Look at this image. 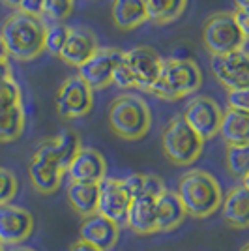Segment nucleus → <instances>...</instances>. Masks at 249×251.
<instances>
[{
  "label": "nucleus",
  "instance_id": "obj_44",
  "mask_svg": "<svg viewBox=\"0 0 249 251\" xmlns=\"http://www.w3.org/2000/svg\"><path fill=\"white\" fill-rule=\"evenodd\" d=\"M242 251H249V246H244V248H242Z\"/></svg>",
  "mask_w": 249,
  "mask_h": 251
},
{
  "label": "nucleus",
  "instance_id": "obj_10",
  "mask_svg": "<svg viewBox=\"0 0 249 251\" xmlns=\"http://www.w3.org/2000/svg\"><path fill=\"white\" fill-rule=\"evenodd\" d=\"M212 74L227 90L234 88H248L249 83V56L246 49L227 52V54H214L210 60Z\"/></svg>",
  "mask_w": 249,
  "mask_h": 251
},
{
  "label": "nucleus",
  "instance_id": "obj_41",
  "mask_svg": "<svg viewBox=\"0 0 249 251\" xmlns=\"http://www.w3.org/2000/svg\"><path fill=\"white\" fill-rule=\"evenodd\" d=\"M4 60H8V52H6V47L2 43V38H0V62H4Z\"/></svg>",
  "mask_w": 249,
  "mask_h": 251
},
{
  "label": "nucleus",
  "instance_id": "obj_15",
  "mask_svg": "<svg viewBox=\"0 0 249 251\" xmlns=\"http://www.w3.org/2000/svg\"><path fill=\"white\" fill-rule=\"evenodd\" d=\"M66 175L70 176L72 182L100 184L107 175V163L98 150L81 147L72 159V163L66 169Z\"/></svg>",
  "mask_w": 249,
  "mask_h": 251
},
{
  "label": "nucleus",
  "instance_id": "obj_2",
  "mask_svg": "<svg viewBox=\"0 0 249 251\" xmlns=\"http://www.w3.org/2000/svg\"><path fill=\"white\" fill-rule=\"evenodd\" d=\"M43 30L45 25L40 19L23 15L19 11L10 15L0 32L8 56L25 62L36 58L43 51Z\"/></svg>",
  "mask_w": 249,
  "mask_h": 251
},
{
  "label": "nucleus",
  "instance_id": "obj_20",
  "mask_svg": "<svg viewBox=\"0 0 249 251\" xmlns=\"http://www.w3.org/2000/svg\"><path fill=\"white\" fill-rule=\"evenodd\" d=\"M186 218V212L174 191L165 189L159 197H156V232L176 229Z\"/></svg>",
  "mask_w": 249,
  "mask_h": 251
},
{
  "label": "nucleus",
  "instance_id": "obj_7",
  "mask_svg": "<svg viewBox=\"0 0 249 251\" xmlns=\"http://www.w3.org/2000/svg\"><path fill=\"white\" fill-rule=\"evenodd\" d=\"M122 54H124V51H120V49L98 47L92 56L77 68L79 77L90 86L92 92L94 90H101V88L113 83L114 68L120 64Z\"/></svg>",
  "mask_w": 249,
  "mask_h": 251
},
{
  "label": "nucleus",
  "instance_id": "obj_3",
  "mask_svg": "<svg viewBox=\"0 0 249 251\" xmlns=\"http://www.w3.org/2000/svg\"><path fill=\"white\" fill-rule=\"evenodd\" d=\"M202 84V74L197 62L189 58H167L163 60L157 81L148 90L161 100H180L197 92Z\"/></svg>",
  "mask_w": 249,
  "mask_h": 251
},
{
  "label": "nucleus",
  "instance_id": "obj_27",
  "mask_svg": "<svg viewBox=\"0 0 249 251\" xmlns=\"http://www.w3.org/2000/svg\"><path fill=\"white\" fill-rule=\"evenodd\" d=\"M227 169L232 176L242 178L244 186L249 188V147L232 145L227 147Z\"/></svg>",
  "mask_w": 249,
  "mask_h": 251
},
{
  "label": "nucleus",
  "instance_id": "obj_34",
  "mask_svg": "<svg viewBox=\"0 0 249 251\" xmlns=\"http://www.w3.org/2000/svg\"><path fill=\"white\" fill-rule=\"evenodd\" d=\"M227 103H228V109H232V111H242V113H248V109H249V90H248V88H234V90H228Z\"/></svg>",
  "mask_w": 249,
  "mask_h": 251
},
{
  "label": "nucleus",
  "instance_id": "obj_19",
  "mask_svg": "<svg viewBox=\"0 0 249 251\" xmlns=\"http://www.w3.org/2000/svg\"><path fill=\"white\" fill-rule=\"evenodd\" d=\"M125 225L137 234L156 232V199L146 195L131 199L125 214Z\"/></svg>",
  "mask_w": 249,
  "mask_h": 251
},
{
  "label": "nucleus",
  "instance_id": "obj_13",
  "mask_svg": "<svg viewBox=\"0 0 249 251\" xmlns=\"http://www.w3.org/2000/svg\"><path fill=\"white\" fill-rule=\"evenodd\" d=\"M100 193H98V206H96V214L103 216L113 223H120L125 221V214L129 208V195L125 193L124 186L118 178H107L105 176L100 184Z\"/></svg>",
  "mask_w": 249,
  "mask_h": 251
},
{
  "label": "nucleus",
  "instance_id": "obj_5",
  "mask_svg": "<svg viewBox=\"0 0 249 251\" xmlns=\"http://www.w3.org/2000/svg\"><path fill=\"white\" fill-rule=\"evenodd\" d=\"M202 139L184 122L182 116L173 118L161 133V148L167 159L174 165L186 167L197 161L202 152Z\"/></svg>",
  "mask_w": 249,
  "mask_h": 251
},
{
  "label": "nucleus",
  "instance_id": "obj_36",
  "mask_svg": "<svg viewBox=\"0 0 249 251\" xmlns=\"http://www.w3.org/2000/svg\"><path fill=\"white\" fill-rule=\"evenodd\" d=\"M17 10L23 15L40 19L43 15V0H21V4L17 6Z\"/></svg>",
  "mask_w": 249,
  "mask_h": 251
},
{
  "label": "nucleus",
  "instance_id": "obj_40",
  "mask_svg": "<svg viewBox=\"0 0 249 251\" xmlns=\"http://www.w3.org/2000/svg\"><path fill=\"white\" fill-rule=\"evenodd\" d=\"M234 6L238 11H248L249 13V0H234Z\"/></svg>",
  "mask_w": 249,
  "mask_h": 251
},
{
  "label": "nucleus",
  "instance_id": "obj_33",
  "mask_svg": "<svg viewBox=\"0 0 249 251\" xmlns=\"http://www.w3.org/2000/svg\"><path fill=\"white\" fill-rule=\"evenodd\" d=\"M124 56V54H122ZM113 83L120 88H137L135 84V77L131 74V70L127 68V64L124 62V58L120 60V64L114 68L113 74Z\"/></svg>",
  "mask_w": 249,
  "mask_h": 251
},
{
  "label": "nucleus",
  "instance_id": "obj_1",
  "mask_svg": "<svg viewBox=\"0 0 249 251\" xmlns=\"http://www.w3.org/2000/svg\"><path fill=\"white\" fill-rule=\"evenodd\" d=\"M178 201L186 216L195 220H204L214 216L221 206L223 191L216 178L202 169L187 171L178 182Z\"/></svg>",
  "mask_w": 249,
  "mask_h": 251
},
{
  "label": "nucleus",
  "instance_id": "obj_26",
  "mask_svg": "<svg viewBox=\"0 0 249 251\" xmlns=\"http://www.w3.org/2000/svg\"><path fill=\"white\" fill-rule=\"evenodd\" d=\"M25 129V111L21 105L0 111V143L19 139Z\"/></svg>",
  "mask_w": 249,
  "mask_h": 251
},
{
  "label": "nucleus",
  "instance_id": "obj_35",
  "mask_svg": "<svg viewBox=\"0 0 249 251\" xmlns=\"http://www.w3.org/2000/svg\"><path fill=\"white\" fill-rule=\"evenodd\" d=\"M163 191H165V184H163L161 178L156 176V175H146L145 176V195L146 197L156 199V197H159Z\"/></svg>",
  "mask_w": 249,
  "mask_h": 251
},
{
  "label": "nucleus",
  "instance_id": "obj_17",
  "mask_svg": "<svg viewBox=\"0 0 249 251\" xmlns=\"http://www.w3.org/2000/svg\"><path fill=\"white\" fill-rule=\"evenodd\" d=\"M96 49H98V42H96L94 32L84 28V26H75L68 32L66 43L58 52V56L66 64L79 68L81 64H84L92 56Z\"/></svg>",
  "mask_w": 249,
  "mask_h": 251
},
{
  "label": "nucleus",
  "instance_id": "obj_31",
  "mask_svg": "<svg viewBox=\"0 0 249 251\" xmlns=\"http://www.w3.org/2000/svg\"><path fill=\"white\" fill-rule=\"evenodd\" d=\"M17 188H19V184H17L15 175L11 173L10 169L0 167V206L2 204H10L11 199L17 193Z\"/></svg>",
  "mask_w": 249,
  "mask_h": 251
},
{
  "label": "nucleus",
  "instance_id": "obj_14",
  "mask_svg": "<svg viewBox=\"0 0 249 251\" xmlns=\"http://www.w3.org/2000/svg\"><path fill=\"white\" fill-rule=\"evenodd\" d=\"M34 230V218L28 210L2 204L0 206V244L17 246L25 242Z\"/></svg>",
  "mask_w": 249,
  "mask_h": 251
},
{
  "label": "nucleus",
  "instance_id": "obj_30",
  "mask_svg": "<svg viewBox=\"0 0 249 251\" xmlns=\"http://www.w3.org/2000/svg\"><path fill=\"white\" fill-rule=\"evenodd\" d=\"M72 10L73 0H43V15L54 23H62L66 17H70Z\"/></svg>",
  "mask_w": 249,
  "mask_h": 251
},
{
  "label": "nucleus",
  "instance_id": "obj_37",
  "mask_svg": "<svg viewBox=\"0 0 249 251\" xmlns=\"http://www.w3.org/2000/svg\"><path fill=\"white\" fill-rule=\"evenodd\" d=\"M232 17H234V23H236V26L240 28V32H242V34L248 38V34H249V13H248V11L234 10Z\"/></svg>",
  "mask_w": 249,
  "mask_h": 251
},
{
  "label": "nucleus",
  "instance_id": "obj_23",
  "mask_svg": "<svg viewBox=\"0 0 249 251\" xmlns=\"http://www.w3.org/2000/svg\"><path fill=\"white\" fill-rule=\"evenodd\" d=\"M113 23L118 30H133L146 21L143 0H113Z\"/></svg>",
  "mask_w": 249,
  "mask_h": 251
},
{
  "label": "nucleus",
  "instance_id": "obj_42",
  "mask_svg": "<svg viewBox=\"0 0 249 251\" xmlns=\"http://www.w3.org/2000/svg\"><path fill=\"white\" fill-rule=\"evenodd\" d=\"M6 6H10V8H17L19 4H21V0H2Z\"/></svg>",
  "mask_w": 249,
  "mask_h": 251
},
{
  "label": "nucleus",
  "instance_id": "obj_22",
  "mask_svg": "<svg viewBox=\"0 0 249 251\" xmlns=\"http://www.w3.org/2000/svg\"><path fill=\"white\" fill-rule=\"evenodd\" d=\"M62 175L64 173H60L52 163L43 161L40 157H32L30 165H28V178H30L32 186L42 195H51L60 188Z\"/></svg>",
  "mask_w": 249,
  "mask_h": 251
},
{
  "label": "nucleus",
  "instance_id": "obj_39",
  "mask_svg": "<svg viewBox=\"0 0 249 251\" xmlns=\"http://www.w3.org/2000/svg\"><path fill=\"white\" fill-rule=\"evenodd\" d=\"M6 79H11V68L8 60L0 62V81H6Z\"/></svg>",
  "mask_w": 249,
  "mask_h": 251
},
{
  "label": "nucleus",
  "instance_id": "obj_28",
  "mask_svg": "<svg viewBox=\"0 0 249 251\" xmlns=\"http://www.w3.org/2000/svg\"><path fill=\"white\" fill-rule=\"evenodd\" d=\"M70 28L64 23H52L49 26H45L43 30V51L51 52V54H58L60 49L66 43Z\"/></svg>",
  "mask_w": 249,
  "mask_h": 251
},
{
  "label": "nucleus",
  "instance_id": "obj_43",
  "mask_svg": "<svg viewBox=\"0 0 249 251\" xmlns=\"http://www.w3.org/2000/svg\"><path fill=\"white\" fill-rule=\"evenodd\" d=\"M11 251H34V250H30V248H15V250Z\"/></svg>",
  "mask_w": 249,
  "mask_h": 251
},
{
  "label": "nucleus",
  "instance_id": "obj_12",
  "mask_svg": "<svg viewBox=\"0 0 249 251\" xmlns=\"http://www.w3.org/2000/svg\"><path fill=\"white\" fill-rule=\"evenodd\" d=\"M79 148H81V139H79V135L75 131H72V129H66V131L58 133L56 137L42 141L38 145V150H36L34 157H40L43 161H49L60 173H66V169L72 163L75 154L79 152Z\"/></svg>",
  "mask_w": 249,
  "mask_h": 251
},
{
  "label": "nucleus",
  "instance_id": "obj_24",
  "mask_svg": "<svg viewBox=\"0 0 249 251\" xmlns=\"http://www.w3.org/2000/svg\"><path fill=\"white\" fill-rule=\"evenodd\" d=\"M98 184H83V182H70L68 186V201L81 218H88L96 214L98 206Z\"/></svg>",
  "mask_w": 249,
  "mask_h": 251
},
{
  "label": "nucleus",
  "instance_id": "obj_45",
  "mask_svg": "<svg viewBox=\"0 0 249 251\" xmlns=\"http://www.w3.org/2000/svg\"><path fill=\"white\" fill-rule=\"evenodd\" d=\"M0 251H4V250H2V244H0Z\"/></svg>",
  "mask_w": 249,
  "mask_h": 251
},
{
  "label": "nucleus",
  "instance_id": "obj_38",
  "mask_svg": "<svg viewBox=\"0 0 249 251\" xmlns=\"http://www.w3.org/2000/svg\"><path fill=\"white\" fill-rule=\"evenodd\" d=\"M70 251H100V250H96L94 246H90V244H86V242H83V240H77L72 248H70Z\"/></svg>",
  "mask_w": 249,
  "mask_h": 251
},
{
  "label": "nucleus",
  "instance_id": "obj_16",
  "mask_svg": "<svg viewBox=\"0 0 249 251\" xmlns=\"http://www.w3.org/2000/svg\"><path fill=\"white\" fill-rule=\"evenodd\" d=\"M79 240L86 242L100 251L113 250L118 242V225L107 220L100 214H92L84 218L83 225L79 229Z\"/></svg>",
  "mask_w": 249,
  "mask_h": 251
},
{
  "label": "nucleus",
  "instance_id": "obj_21",
  "mask_svg": "<svg viewBox=\"0 0 249 251\" xmlns=\"http://www.w3.org/2000/svg\"><path fill=\"white\" fill-rule=\"evenodd\" d=\"M218 133L227 143V147L232 145H248L249 141V113L242 111H223L221 122H219Z\"/></svg>",
  "mask_w": 249,
  "mask_h": 251
},
{
  "label": "nucleus",
  "instance_id": "obj_9",
  "mask_svg": "<svg viewBox=\"0 0 249 251\" xmlns=\"http://www.w3.org/2000/svg\"><path fill=\"white\" fill-rule=\"evenodd\" d=\"M221 115H223V111L219 109V105L212 98L199 96L186 105L182 118L204 143V141H210L218 135Z\"/></svg>",
  "mask_w": 249,
  "mask_h": 251
},
{
  "label": "nucleus",
  "instance_id": "obj_29",
  "mask_svg": "<svg viewBox=\"0 0 249 251\" xmlns=\"http://www.w3.org/2000/svg\"><path fill=\"white\" fill-rule=\"evenodd\" d=\"M21 105V88L13 79L0 81V111Z\"/></svg>",
  "mask_w": 249,
  "mask_h": 251
},
{
  "label": "nucleus",
  "instance_id": "obj_18",
  "mask_svg": "<svg viewBox=\"0 0 249 251\" xmlns=\"http://www.w3.org/2000/svg\"><path fill=\"white\" fill-rule=\"evenodd\" d=\"M223 220L232 229H248L249 227V189L242 184L232 188L227 197L221 201Z\"/></svg>",
  "mask_w": 249,
  "mask_h": 251
},
{
  "label": "nucleus",
  "instance_id": "obj_4",
  "mask_svg": "<svg viewBox=\"0 0 249 251\" xmlns=\"http://www.w3.org/2000/svg\"><path fill=\"white\" fill-rule=\"evenodd\" d=\"M109 127L124 141H139L148 133L152 124L150 107L139 96H118L109 107Z\"/></svg>",
  "mask_w": 249,
  "mask_h": 251
},
{
  "label": "nucleus",
  "instance_id": "obj_11",
  "mask_svg": "<svg viewBox=\"0 0 249 251\" xmlns=\"http://www.w3.org/2000/svg\"><path fill=\"white\" fill-rule=\"evenodd\" d=\"M122 58L135 77L137 88L148 92L152 88V84L157 81L161 66H163V58L159 56V52L152 47L139 45V47H133L129 51H124Z\"/></svg>",
  "mask_w": 249,
  "mask_h": 251
},
{
  "label": "nucleus",
  "instance_id": "obj_25",
  "mask_svg": "<svg viewBox=\"0 0 249 251\" xmlns=\"http://www.w3.org/2000/svg\"><path fill=\"white\" fill-rule=\"evenodd\" d=\"M146 21L154 25H169L184 13L187 0H143Z\"/></svg>",
  "mask_w": 249,
  "mask_h": 251
},
{
  "label": "nucleus",
  "instance_id": "obj_6",
  "mask_svg": "<svg viewBox=\"0 0 249 251\" xmlns=\"http://www.w3.org/2000/svg\"><path fill=\"white\" fill-rule=\"evenodd\" d=\"M202 42L208 52L227 54V52L246 49L248 38L240 32L230 11H219L210 15L202 26Z\"/></svg>",
  "mask_w": 249,
  "mask_h": 251
},
{
  "label": "nucleus",
  "instance_id": "obj_8",
  "mask_svg": "<svg viewBox=\"0 0 249 251\" xmlns=\"http://www.w3.org/2000/svg\"><path fill=\"white\" fill-rule=\"evenodd\" d=\"M94 92L79 75L68 77L56 94V111L62 118H81L88 115L94 103Z\"/></svg>",
  "mask_w": 249,
  "mask_h": 251
},
{
  "label": "nucleus",
  "instance_id": "obj_32",
  "mask_svg": "<svg viewBox=\"0 0 249 251\" xmlns=\"http://www.w3.org/2000/svg\"><path fill=\"white\" fill-rule=\"evenodd\" d=\"M145 176L141 173H133V175H127L125 178H122V186H124L125 193L129 195V199H135V197H143L145 195Z\"/></svg>",
  "mask_w": 249,
  "mask_h": 251
}]
</instances>
